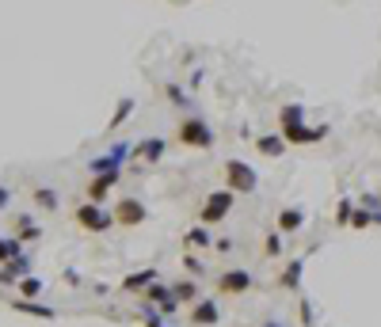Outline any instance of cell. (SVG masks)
Returning <instances> with one entry per match:
<instances>
[{
    "instance_id": "cell-5",
    "label": "cell",
    "mask_w": 381,
    "mask_h": 327,
    "mask_svg": "<svg viewBox=\"0 0 381 327\" xmlns=\"http://www.w3.org/2000/svg\"><path fill=\"white\" fill-rule=\"evenodd\" d=\"M77 225L85 229V232H107L111 225H115V217H111V213H104L96 202H85V205L77 210Z\"/></svg>"
},
{
    "instance_id": "cell-16",
    "label": "cell",
    "mask_w": 381,
    "mask_h": 327,
    "mask_svg": "<svg viewBox=\"0 0 381 327\" xmlns=\"http://www.w3.org/2000/svg\"><path fill=\"white\" fill-rule=\"evenodd\" d=\"M297 122H305V103H286L282 110H278V126H297Z\"/></svg>"
},
{
    "instance_id": "cell-9",
    "label": "cell",
    "mask_w": 381,
    "mask_h": 327,
    "mask_svg": "<svg viewBox=\"0 0 381 327\" xmlns=\"http://www.w3.org/2000/svg\"><path fill=\"white\" fill-rule=\"evenodd\" d=\"M156 282V267H145V270H134V274L123 278V289L126 293H142V289H149Z\"/></svg>"
},
{
    "instance_id": "cell-22",
    "label": "cell",
    "mask_w": 381,
    "mask_h": 327,
    "mask_svg": "<svg viewBox=\"0 0 381 327\" xmlns=\"http://www.w3.org/2000/svg\"><path fill=\"white\" fill-rule=\"evenodd\" d=\"M15 232H20V240H39L42 236V229L35 225L31 217H15Z\"/></svg>"
},
{
    "instance_id": "cell-6",
    "label": "cell",
    "mask_w": 381,
    "mask_h": 327,
    "mask_svg": "<svg viewBox=\"0 0 381 327\" xmlns=\"http://www.w3.org/2000/svg\"><path fill=\"white\" fill-rule=\"evenodd\" d=\"M130 156V148L126 145H115L107 156H96L88 167H92V175H111V172H123V160Z\"/></svg>"
},
{
    "instance_id": "cell-29",
    "label": "cell",
    "mask_w": 381,
    "mask_h": 327,
    "mask_svg": "<svg viewBox=\"0 0 381 327\" xmlns=\"http://www.w3.org/2000/svg\"><path fill=\"white\" fill-rule=\"evenodd\" d=\"M278 251H282V236L271 232V236H267V255H278Z\"/></svg>"
},
{
    "instance_id": "cell-3",
    "label": "cell",
    "mask_w": 381,
    "mask_h": 327,
    "mask_svg": "<svg viewBox=\"0 0 381 327\" xmlns=\"http://www.w3.org/2000/svg\"><path fill=\"white\" fill-rule=\"evenodd\" d=\"M225 183H229V191H237V194H252L259 175L244 160H225Z\"/></svg>"
},
{
    "instance_id": "cell-25",
    "label": "cell",
    "mask_w": 381,
    "mask_h": 327,
    "mask_svg": "<svg viewBox=\"0 0 381 327\" xmlns=\"http://www.w3.org/2000/svg\"><path fill=\"white\" fill-rule=\"evenodd\" d=\"M183 240H187L191 248H206V244H210V229H206V225H199V229H191Z\"/></svg>"
},
{
    "instance_id": "cell-1",
    "label": "cell",
    "mask_w": 381,
    "mask_h": 327,
    "mask_svg": "<svg viewBox=\"0 0 381 327\" xmlns=\"http://www.w3.org/2000/svg\"><path fill=\"white\" fill-rule=\"evenodd\" d=\"M175 137H180V145H187V148H210L213 145V129L202 122V118H183L180 129H175Z\"/></svg>"
},
{
    "instance_id": "cell-13",
    "label": "cell",
    "mask_w": 381,
    "mask_h": 327,
    "mask_svg": "<svg viewBox=\"0 0 381 327\" xmlns=\"http://www.w3.org/2000/svg\"><path fill=\"white\" fill-rule=\"evenodd\" d=\"M164 148H168V145H164L161 137H145V141L134 148V156H137V160H145V164H156L164 156Z\"/></svg>"
},
{
    "instance_id": "cell-31",
    "label": "cell",
    "mask_w": 381,
    "mask_h": 327,
    "mask_svg": "<svg viewBox=\"0 0 381 327\" xmlns=\"http://www.w3.org/2000/svg\"><path fill=\"white\" fill-rule=\"evenodd\" d=\"M183 263H187V270H191V274H202V263H199L194 255H183Z\"/></svg>"
},
{
    "instance_id": "cell-20",
    "label": "cell",
    "mask_w": 381,
    "mask_h": 327,
    "mask_svg": "<svg viewBox=\"0 0 381 327\" xmlns=\"http://www.w3.org/2000/svg\"><path fill=\"white\" fill-rule=\"evenodd\" d=\"M15 255H23L20 240H12V236H0V267H4V263H12Z\"/></svg>"
},
{
    "instance_id": "cell-18",
    "label": "cell",
    "mask_w": 381,
    "mask_h": 327,
    "mask_svg": "<svg viewBox=\"0 0 381 327\" xmlns=\"http://www.w3.org/2000/svg\"><path fill=\"white\" fill-rule=\"evenodd\" d=\"M130 115H134V99H118L115 115H111V122H107V134H115V129L123 126V122H126Z\"/></svg>"
},
{
    "instance_id": "cell-4",
    "label": "cell",
    "mask_w": 381,
    "mask_h": 327,
    "mask_svg": "<svg viewBox=\"0 0 381 327\" xmlns=\"http://www.w3.org/2000/svg\"><path fill=\"white\" fill-rule=\"evenodd\" d=\"M145 217H149V210H145L142 198H118V205H115V225L137 229V225H145Z\"/></svg>"
},
{
    "instance_id": "cell-11",
    "label": "cell",
    "mask_w": 381,
    "mask_h": 327,
    "mask_svg": "<svg viewBox=\"0 0 381 327\" xmlns=\"http://www.w3.org/2000/svg\"><path fill=\"white\" fill-rule=\"evenodd\" d=\"M221 320V312H218V301H194L191 308V323H199V327H210V323H218Z\"/></svg>"
},
{
    "instance_id": "cell-2",
    "label": "cell",
    "mask_w": 381,
    "mask_h": 327,
    "mask_svg": "<svg viewBox=\"0 0 381 327\" xmlns=\"http://www.w3.org/2000/svg\"><path fill=\"white\" fill-rule=\"evenodd\" d=\"M233 202H237V191H213L206 202H202V225H218V221H225L229 217V210H233Z\"/></svg>"
},
{
    "instance_id": "cell-27",
    "label": "cell",
    "mask_w": 381,
    "mask_h": 327,
    "mask_svg": "<svg viewBox=\"0 0 381 327\" xmlns=\"http://www.w3.org/2000/svg\"><path fill=\"white\" fill-rule=\"evenodd\" d=\"M142 320H145V327H164V323H161V308H145Z\"/></svg>"
},
{
    "instance_id": "cell-7",
    "label": "cell",
    "mask_w": 381,
    "mask_h": 327,
    "mask_svg": "<svg viewBox=\"0 0 381 327\" xmlns=\"http://www.w3.org/2000/svg\"><path fill=\"white\" fill-rule=\"evenodd\" d=\"M218 289L221 293H248V289H252V274H248V270H225V274L218 278Z\"/></svg>"
},
{
    "instance_id": "cell-32",
    "label": "cell",
    "mask_w": 381,
    "mask_h": 327,
    "mask_svg": "<svg viewBox=\"0 0 381 327\" xmlns=\"http://www.w3.org/2000/svg\"><path fill=\"white\" fill-rule=\"evenodd\" d=\"M8 202H12V191H8V186H0V210H4Z\"/></svg>"
},
{
    "instance_id": "cell-30",
    "label": "cell",
    "mask_w": 381,
    "mask_h": 327,
    "mask_svg": "<svg viewBox=\"0 0 381 327\" xmlns=\"http://www.w3.org/2000/svg\"><path fill=\"white\" fill-rule=\"evenodd\" d=\"M301 323L313 327V304H309V301H301Z\"/></svg>"
},
{
    "instance_id": "cell-17",
    "label": "cell",
    "mask_w": 381,
    "mask_h": 327,
    "mask_svg": "<svg viewBox=\"0 0 381 327\" xmlns=\"http://www.w3.org/2000/svg\"><path fill=\"white\" fill-rule=\"evenodd\" d=\"M15 308H20V312H31V316H39V320H54V308L50 304H35V301H27V297H20V301H12Z\"/></svg>"
},
{
    "instance_id": "cell-15",
    "label": "cell",
    "mask_w": 381,
    "mask_h": 327,
    "mask_svg": "<svg viewBox=\"0 0 381 327\" xmlns=\"http://www.w3.org/2000/svg\"><path fill=\"white\" fill-rule=\"evenodd\" d=\"M256 148H259L263 156H282V153H286V137H282V134H263V137L256 141Z\"/></svg>"
},
{
    "instance_id": "cell-14",
    "label": "cell",
    "mask_w": 381,
    "mask_h": 327,
    "mask_svg": "<svg viewBox=\"0 0 381 327\" xmlns=\"http://www.w3.org/2000/svg\"><path fill=\"white\" fill-rule=\"evenodd\" d=\"M301 274H305V259H290V263L282 267V274H278V286L297 289V286H301Z\"/></svg>"
},
{
    "instance_id": "cell-10",
    "label": "cell",
    "mask_w": 381,
    "mask_h": 327,
    "mask_svg": "<svg viewBox=\"0 0 381 327\" xmlns=\"http://www.w3.org/2000/svg\"><path fill=\"white\" fill-rule=\"evenodd\" d=\"M118 175H123V172H111V175H96V179L88 183V191H85V194H88V202H96V205L104 202V198H107V191H111V186L118 183Z\"/></svg>"
},
{
    "instance_id": "cell-33",
    "label": "cell",
    "mask_w": 381,
    "mask_h": 327,
    "mask_svg": "<svg viewBox=\"0 0 381 327\" xmlns=\"http://www.w3.org/2000/svg\"><path fill=\"white\" fill-rule=\"evenodd\" d=\"M263 327H282V323H275V320H271V323H263Z\"/></svg>"
},
{
    "instance_id": "cell-28",
    "label": "cell",
    "mask_w": 381,
    "mask_h": 327,
    "mask_svg": "<svg viewBox=\"0 0 381 327\" xmlns=\"http://www.w3.org/2000/svg\"><path fill=\"white\" fill-rule=\"evenodd\" d=\"M164 91H168V99L175 103V107H183V103H187V96H183V91H180V84H168V88H164Z\"/></svg>"
},
{
    "instance_id": "cell-23",
    "label": "cell",
    "mask_w": 381,
    "mask_h": 327,
    "mask_svg": "<svg viewBox=\"0 0 381 327\" xmlns=\"http://www.w3.org/2000/svg\"><path fill=\"white\" fill-rule=\"evenodd\" d=\"M366 225H381V217H377V213H370V210L351 213V229H366Z\"/></svg>"
},
{
    "instance_id": "cell-21",
    "label": "cell",
    "mask_w": 381,
    "mask_h": 327,
    "mask_svg": "<svg viewBox=\"0 0 381 327\" xmlns=\"http://www.w3.org/2000/svg\"><path fill=\"white\" fill-rule=\"evenodd\" d=\"M39 293H42V278H35V274L20 278V297H27V301H35Z\"/></svg>"
},
{
    "instance_id": "cell-26",
    "label": "cell",
    "mask_w": 381,
    "mask_h": 327,
    "mask_svg": "<svg viewBox=\"0 0 381 327\" xmlns=\"http://www.w3.org/2000/svg\"><path fill=\"white\" fill-rule=\"evenodd\" d=\"M351 213H355V202L343 198V202H339V210H336V225H347V229H351Z\"/></svg>"
},
{
    "instance_id": "cell-24",
    "label": "cell",
    "mask_w": 381,
    "mask_h": 327,
    "mask_svg": "<svg viewBox=\"0 0 381 327\" xmlns=\"http://www.w3.org/2000/svg\"><path fill=\"white\" fill-rule=\"evenodd\" d=\"M35 202H39L42 210H58V191H50V186H39V191H35Z\"/></svg>"
},
{
    "instance_id": "cell-12",
    "label": "cell",
    "mask_w": 381,
    "mask_h": 327,
    "mask_svg": "<svg viewBox=\"0 0 381 327\" xmlns=\"http://www.w3.org/2000/svg\"><path fill=\"white\" fill-rule=\"evenodd\" d=\"M27 274H31V259H27V255H15L12 259V263H4V267H0V282H20V278H27Z\"/></svg>"
},
{
    "instance_id": "cell-19",
    "label": "cell",
    "mask_w": 381,
    "mask_h": 327,
    "mask_svg": "<svg viewBox=\"0 0 381 327\" xmlns=\"http://www.w3.org/2000/svg\"><path fill=\"white\" fill-rule=\"evenodd\" d=\"M172 297L180 304H191V301H199V286L194 282H172Z\"/></svg>"
},
{
    "instance_id": "cell-8",
    "label": "cell",
    "mask_w": 381,
    "mask_h": 327,
    "mask_svg": "<svg viewBox=\"0 0 381 327\" xmlns=\"http://www.w3.org/2000/svg\"><path fill=\"white\" fill-rule=\"evenodd\" d=\"M275 225H278V232H297L305 225V210L301 205H286V210H278Z\"/></svg>"
}]
</instances>
